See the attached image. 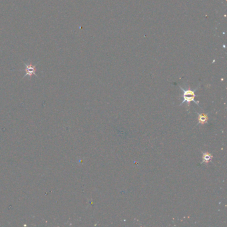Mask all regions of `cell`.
Segmentation results:
<instances>
[{"mask_svg":"<svg viewBox=\"0 0 227 227\" xmlns=\"http://www.w3.org/2000/svg\"><path fill=\"white\" fill-rule=\"evenodd\" d=\"M212 155H211V153H208L207 152H205L203 153L202 155V158H203V161L202 163H208L210 162V161L212 159Z\"/></svg>","mask_w":227,"mask_h":227,"instance_id":"3957f363","label":"cell"},{"mask_svg":"<svg viewBox=\"0 0 227 227\" xmlns=\"http://www.w3.org/2000/svg\"><path fill=\"white\" fill-rule=\"evenodd\" d=\"M25 75L24 76V78L26 76H29V77H31L33 75H35V67L36 65H33L31 64H25Z\"/></svg>","mask_w":227,"mask_h":227,"instance_id":"7a4b0ae2","label":"cell"},{"mask_svg":"<svg viewBox=\"0 0 227 227\" xmlns=\"http://www.w3.org/2000/svg\"><path fill=\"white\" fill-rule=\"evenodd\" d=\"M198 123L201 124V125L207 123L208 121L207 115H205V114H198Z\"/></svg>","mask_w":227,"mask_h":227,"instance_id":"277c9868","label":"cell"},{"mask_svg":"<svg viewBox=\"0 0 227 227\" xmlns=\"http://www.w3.org/2000/svg\"><path fill=\"white\" fill-rule=\"evenodd\" d=\"M181 89L183 90V101L181 103V105L183 104L184 103H190L191 101H194L195 103H198L197 102L195 101V97H196V95H195V93L194 91H192L190 89H184L183 88H181Z\"/></svg>","mask_w":227,"mask_h":227,"instance_id":"6da1fadb","label":"cell"}]
</instances>
